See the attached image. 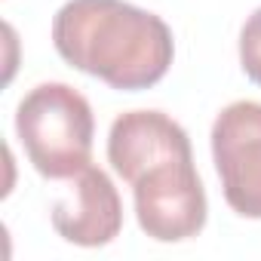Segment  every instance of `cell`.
<instances>
[{"mask_svg": "<svg viewBox=\"0 0 261 261\" xmlns=\"http://www.w3.org/2000/svg\"><path fill=\"white\" fill-rule=\"evenodd\" d=\"M209 139L227 206L243 218H261V101L227 105Z\"/></svg>", "mask_w": 261, "mask_h": 261, "instance_id": "obj_4", "label": "cell"}, {"mask_svg": "<svg viewBox=\"0 0 261 261\" xmlns=\"http://www.w3.org/2000/svg\"><path fill=\"white\" fill-rule=\"evenodd\" d=\"M188 157H194L188 133L163 111H126L111 123L108 163L129 185L166 160Z\"/></svg>", "mask_w": 261, "mask_h": 261, "instance_id": "obj_5", "label": "cell"}, {"mask_svg": "<svg viewBox=\"0 0 261 261\" xmlns=\"http://www.w3.org/2000/svg\"><path fill=\"white\" fill-rule=\"evenodd\" d=\"M16 136L43 178H74L92 163L95 117L68 83H40L16 108Z\"/></svg>", "mask_w": 261, "mask_h": 261, "instance_id": "obj_2", "label": "cell"}, {"mask_svg": "<svg viewBox=\"0 0 261 261\" xmlns=\"http://www.w3.org/2000/svg\"><path fill=\"white\" fill-rule=\"evenodd\" d=\"M139 227L157 243H181L206 227L209 203L194 157L166 160L133 185Z\"/></svg>", "mask_w": 261, "mask_h": 261, "instance_id": "obj_3", "label": "cell"}, {"mask_svg": "<svg viewBox=\"0 0 261 261\" xmlns=\"http://www.w3.org/2000/svg\"><path fill=\"white\" fill-rule=\"evenodd\" d=\"M49 218L65 243L98 249L117 240L123 227V203L108 172L89 163L71 178L65 197L56 200Z\"/></svg>", "mask_w": 261, "mask_h": 261, "instance_id": "obj_6", "label": "cell"}, {"mask_svg": "<svg viewBox=\"0 0 261 261\" xmlns=\"http://www.w3.org/2000/svg\"><path fill=\"white\" fill-rule=\"evenodd\" d=\"M53 43L71 68L120 92L157 86L175 59L169 25L126 0H68L53 19Z\"/></svg>", "mask_w": 261, "mask_h": 261, "instance_id": "obj_1", "label": "cell"}, {"mask_svg": "<svg viewBox=\"0 0 261 261\" xmlns=\"http://www.w3.org/2000/svg\"><path fill=\"white\" fill-rule=\"evenodd\" d=\"M240 65L243 74L261 86V7L243 22L240 31Z\"/></svg>", "mask_w": 261, "mask_h": 261, "instance_id": "obj_7", "label": "cell"}]
</instances>
